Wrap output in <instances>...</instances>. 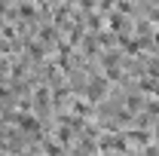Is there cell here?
Returning <instances> with one entry per match:
<instances>
[{
  "mask_svg": "<svg viewBox=\"0 0 159 156\" xmlns=\"http://www.w3.org/2000/svg\"><path fill=\"white\" fill-rule=\"evenodd\" d=\"M16 126H21L25 132H40V122L34 117H28V113H19V117H16Z\"/></svg>",
  "mask_w": 159,
  "mask_h": 156,
  "instance_id": "2",
  "label": "cell"
},
{
  "mask_svg": "<svg viewBox=\"0 0 159 156\" xmlns=\"http://www.w3.org/2000/svg\"><path fill=\"white\" fill-rule=\"evenodd\" d=\"M104 92H107V80L104 77H95L89 86H86V98H89V101H98Z\"/></svg>",
  "mask_w": 159,
  "mask_h": 156,
  "instance_id": "1",
  "label": "cell"
}]
</instances>
